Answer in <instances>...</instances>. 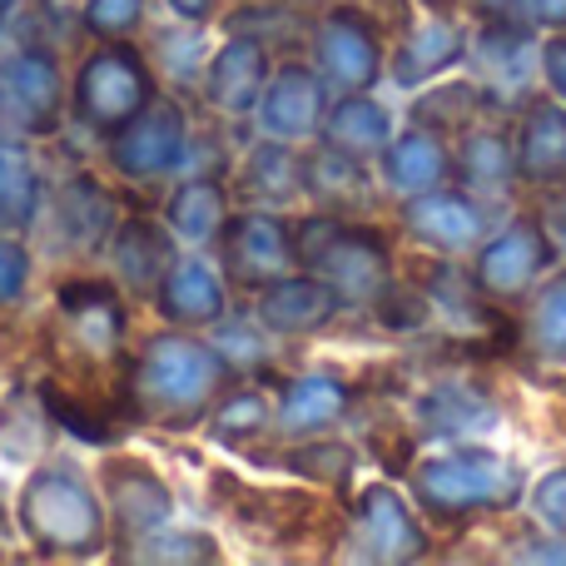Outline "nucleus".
<instances>
[{
    "label": "nucleus",
    "instance_id": "26",
    "mask_svg": "<svg viewBox=\"0 0 566 566\" xmlns=\"http://www.w3.org/2000/svg\"><path fill=\"white\" fill-rule=\"evenodd\" d=\"M497 422H502L497 398L488 388H478L472 378H432L408 408V428L418 442L478 438V432H492Z\"/></svg>",
    "mask_w": 566,
    "mask_h": 566
},
{
    "label": "nucleus",
    "instance_id": "16",
    "mask_svg": "<svg viewBox=\"0 0 566 566\" xmlns=\"http://www.w3.org/2000/svg\"><path fill=\"white\" fill-rule=\"evenodd\" d=\"M472 25L452 6H418V15L398 30V40L388 45V80L398 90H422L432 80L452 75L468 65Z\"/></svg>",
    "mask_w": 566,
    "mask_h": 566
},
{
    "label": "nucleus",
    "instance_id": "19",
    "mask_svg": "<svg viewBox=\"0 0 566 566\" xmlns=\"http://www.w3.org/2000/svg\"><path fill=\"white\" fill-rule=\"evenodd\" d=\"M363 388L338 368H308L293 373L274 388V438L298 442V438H323L338 432L343 422L358 412Z\"/></svg>",
    "mask_w": 566,
    "mask_h": 566
},
{
    "label": "nucleus",
    "instance_id": "52",
    "mask_svg": "<svg viewBox=\"0 0 566 566\" xmlns=\"http://www.w3.org/2000/svg\"><path fill=\"white\" fill-rule=\"evenodd\" d=\"M293 6H308V10H323V6H333V0H293Z\"/></svg>",
    "mask_w": 566,
    "mask_h": 566
},
{
    "label": "nucleus",
    "instance_id": "1",
    "mask_svg": "<svg viewBox=\"0 0 566 566\" xmlns=\"http://www.w3.org/2000/svg\"><path fill=\"white\" fill-rule=\"evenodd\" d=\"M239 373L229 368V358L214 348L209 333L169 328V323L139 338V348H129L119 363V392L135 412V428L145 422L169 432L205 428L214 398Z\"/></svg>",
    "mask_w": 566,
    "mask_h": 566
},
{
    "label": "nucleus",
    "instance_id": "27",
    "mask_svg": "<svg viewBox=\"0 0 566 566\" xmlns=\"http://www.w3.org/2000/svg\"><path fill=\"white\" fill-rule=\"evenodd\" d=\"M35 398L50 422H60L70 438L90 442V448H109L125 428H135V412H129L125 392H119V378L109 392H85V388H75V378H65V373H45Z\"/></svg>",
    "mask_w": 566,
    "mask_h": 566
},
{
    "label": "nucleus",
    "instance_id": "53",
    "mask_svg": "<svg viewBox=\"0 0 566 566\" xmlns=\"http://www.w3.org/2000/svg\"><path fill=\"white\" fill-rule=\"evenodd\" d=\"M418 6H448V0H418Z\"/></svg>",
    "mask_w": 566,
    "mask_h": 566
},
{
    "label": "nucleus",
    "instance_id": "34",
    "mask_svg": "<svg viewBox=\"0 0 566 566\" xmlns=\"http://www.w3.org/2000/svg\"><path fill=\"white\" fill-rule=\"evenodd\" d=\"M517 353L527 368L566 373V264L517 303Z\"/></svg>",
    "mask_w": 566,
    "mask_h": 566
},
{
    "label": "nucleus",
    "instance_id": "21",
    "mask_svg": "<svg viewBox=\"0 0 566 566\" xmlns=\"http://www.w3.org/2000/svg\"><path fill=\"white\" fill-rule=\"evenodd\" d=\"M274 50L259 45L249 35H224L214 50H209V65H205V85H199V105L219 119H254L259 95L269 85V70H274Z\"/></svg>",
    "mask_w": 566,
    "mask_h": 566
},
{
    "label": "nucleus",
    "instance_id": "33",
    "mask_svg": "<svg viewBox=\"0 0 566 566\" xmlns=\"http://www.w3.org/2000/svg\"><path fill=\"white\" fill-rule=\"evenodd\" d=\"M249 462H259V468H279V472H289V478L308 482L313 492H333V497H348L353 478H358V448L343 442L338 432L279 442V448H254Z\"/></svg>",
    "mask_w": 566,
    "mask_h": 566
},
{
    "label": "nucleus",
    "instance_id": "23",
    "mask_svg": "<svg viewBox=\"0 0 566 566\" xmlns=\"http://www.w3.org/2000/svg\"><path fill=\"white\" fill-rule=\"evenodd\" d=\"M343 308H348V303L338 298V289H333L328 279H318L313 269H293V274L274 279L269 289L254 293V303H249V313H254L279 343L318 338L323 328L338 323Z\"/></svg>",
    "mask_w": 566,
    "mask_h": 566
},
{
    "label": "nucleus",
    "instance_id": "38",
    "mask_svg": "<svg viewBox=\"0 0 566 566\" xmlns=\"http://www.w3.org/2000/svg\"><path fill=\"white\" fill-rule=\"evenodd\" d=\"M488 115H492V99L478 75H442L432 85L412 90V105H408V125H422L442 139H458L462 129H472Z\"/></svg>",
    "mask_w": 566,
    "mask_h": 566
},
{
    "label": "nucleus",
    "instance_id": "35",
    "mask_svg": "<svg viewBox=\"0 0 566 566\" xmlns=\"http://www.w3.org/2000/svg\"><path fill=\"white\" fill-rule=\"evenodd\" d=\"M205 432H209V442H219L224 452H239V458L264 448L274 438V392H269V382L234 378L214 398V408H209Z\"/></svg>",
    "mask_w": 566,
    "mask_h": 566
},
{
    "label": "nucleus",
    "instance_id": "51",
    "mask_svg": "<svg viewBox=\"0 0 566 566\" xmlns=\"http://www.w3.org/2000/svg\"><path fill=\"white\" fill-rule=\"evenodd\" d=\"M20 6H25V0H0V25H6L10 15H20Z\"/></svg>",
    "mask_w": 566,
    "mask_h": 566
},
{
    "label": "nucleus",
    "instance_id": "12",
    "mask_svg": "<svg viewBox=\"0 0 566 566\" xmlns=\"http://www.w3.org/2000/svg\"><path fill=\"white\" fill-rule=\"evenodd\" d=\"M557 264H562V244L552 239V229L542 224L537 209L507 214L468 259L478 289L488 293V298H497L502 308H517Z\"/></svg>",
    "mask_w": 566,
    "mask_h": 566
},
{
    "label": "nucleus",
    "instance_id": "4",
    "mask_svg": "<svg viewBox=\"0 0 566 566\" xmlns=\"http://www.w3.org/2000/svg\"><path fill=\"white\" fill-rule=\"evenodd\" d=\"M40 338H45L55 373H65V378L119 368L129 353L125 289L115 279H65L55 289V308H50Z\"/></svg>",
    "mask_w": 566,
    "mask_h": 566
},
{
    "label": "nucleus",
    "instance_id": "18",
    "mask_svg": "<svg viewBox=\"0 0 566 566\" xmlns=\"http://www.w3.org/2000/svg\"><path fill=\"white\" fill-rule=\"evenodd\" d=\"M542 30H492L478 25L468 45V65L492 99V115H517L542 90Z\"/></svg>",
    "mask_w": 566,
    "mask_h": 566
},
{
    "label": "nucleus",
    "instance_id": "14",
    "mask_svg": "<svg viewBox=\"0 0 566 566\" xmlns=\"http://www.w3.org/2000/svg\"><path fill=\"white\" fill-rule=\"evenodd\" d=\"M115 224H119L115 189H105L99 175H90V169H75V175L55 179V185L45 189V209H40L35 229H45V244L55 249L60 259L80 264V259L105 254Z\"/></svg>",
    "mask_w": 566,
    "mask_h": 566
},
{
    "label": "nucleus",
    "instance_id": "49",
    "mask_svg": "<svg viewBox=\"0 0 566 566\" xmlns=\"http://www.w3.org/2000/svg\"><path fill=\"white\" fill-rule=\"evenodd\" d=\"M175 20H189V25H209L219 10V0H159Z\"/></svg>",
    "mask_w": 566,
    "mask_h": 566
},
{
    "label": "nucleus",
    "instance_id": "6",
    "mask_svg": "<svg viewBox=\"0 0 566 566\" xmlns=\"http://www.w3.org/2000/svg\"><path fill=\"white\" fill-rule=\"evenodd\" d=\"M159 90L165 85L139 40H90V50L70 70V119L105 139L129 115H139Z\"/></svg>",
    "mask_w": 566,
    "mask_h": 566
},
{
    "label": "nucleus",
    "instance_id": "13",
    "mask_svg": "<svg viewBox=\"0 0 566 566\" xmlns=\"http://www.w3.org/2000/svg\"><path fill=\"white\" fill-rule=\"evenodd\" d=\"M214 264L234 293L254 298L274 279L298 269V244H293V214L264 205H234L219 229Z\"/></svg>",
    "mask_w": 566,
    "mask_h": 566
},
{
    "label": "nucleus",
    "instance_id": "42",
    "mask_svg": "<svg viewBox=\"0 0 566 566\" xmlns=\"http://www.w3.org/2000/svg\"><path fill=\"white\" fill-rule=\"evenodd\" d=\"M75 20L90 40H139L149 25V0H80Z\"/></svg>",
    "mask_w": 566,
    "mask_h": 566
},
{
    "label": "nucleus",
    "instance_id": "44",
    "mask_svg": "<svg viewBox=\"0 0 566 566\" xmlns=\"http://www.w3.org/2000/svg\"><path fill=\"white\" fill-rule=\"evenodd\" d=\"M35 279V254L20 234H0V313H15Z\"/></svg>",
    "mask_w": 566,
    "mask_h": 566
},
{
    "label": "nucleus",
    "instance_id": "25",
    "mask_svg": "<svg viewBox=\"0 0 566 566\" xmlns=\"http://www.w3.org/2000/svg\"><path fill=\"white\" fill-rule=\"evenodd\" d=\"M452 185H462L472 199L497 214L522 195L517 185V159H512V125L502 119H478L452 139Z\"/></svg>",
    "mask_w": 566,
    "mask_h": 566
},
{
    "label": "nucleus",
    "instance_id": "41",
    "mask_svg": "<svg viewBox=\"0 0 566 566\" xmlns=\"http://www.w3.org/2000/svg\"><path fill=\"white\" fill-rule=\"evenodd\" d=\"M209 338H214V348L224 353L229 368H234L239 378H269V373H274V343L279 338L254 318V313L229 308L224 318L209 328Z\"/></svg>",
    "mask_w": 566,
    "mask_h": 566
},
{
    "label": "nucleus",
    "instance_id": "46",
    "mask_svg": "<svg viewBox=\"0 0 566 566\" xmlns=\"http://www.w3.org/2000/svg\"><path fill=\"white\" fill-rule=\"evenodd\" d=\"M527 507L542 527L566 532V462L552 472H542L537 482H527Z\"/></svg>",
    "mask_w": 566,
    "mask_h": 566
},
{
    "label": "nucleus",
    "instance_id": "8",
    "mask_svg": "<svg viewBox=\"0 0 566 566\" xmlns=\"http://www.w3.org/2000/svg\"><path fill=\"white\" fill-rule=\"evenodd\" d=\"M412 264L418 269L408 279L422 289V298L432 308V328L442 338L478 353H517V318L478 289L468 259L428 254V259H412Z\"/></svg>",
    "mask_w": 566,
    "mask_h": 566
},
{
    "label": "nucleus",
    "instance_id": "31",
    "mask_svg": "<svg viewBox=\"0 0 566 566\" xmlns=\"http://www.w3.org/2000/svg\"><path fill=\"white\" fill-rule=\"evenodd\" d=\"M229 189H234V205H264V209L303 205V145L259 135L244 155H234Z\"/></svg>",
    "mask_w": 566,
    "mask_h": 566
},
{
    "label": "nucleus",
    "instance_id": "32",
    "mask_svg": "<svg viewBox=\"0 0 566 566\" xmlns=\"http://www.w3.org/2000/svg\"><path fill=\"white\" fill-rule=\"evenodd\" d=\"M229 209H234V189L224 175H205V169H185L175 175L159 219L169 224V234L179 239V249H214L219 229H224Z\"/></svg>",
    "mask_w": 566,
    "mask_h": 566
},
{
    "label": "nucleus",
    "instance_id": "40",
    "mask_svg": "<svg viewBox=\"0 0 566 566\" xmlns=\"http://www.w3.org/2000/svg\"><path fill=\"white\" fill-rule=\"evenodd\" d=\"M115 562H139V566H199V562H224V547H219L209 532L199 527H175V522H165V527L145 532V537L135 542H119Z\"/></svg>",
    "mask_w": 566,
    "mask_h": 566
},
{
    "label": "nucleus",
    "instance_id": "15",
    "mask_svg": "<svg viewBox=\"0 0 566 566\" xmlns=\"http://www.w3.org/2000/svg\"><path fill=\"white\" fill-rule=\"evenodd\" d=\"M398 229L402 239L422 249V254H442V259H472V249L497 229V214H492L482 199H472L462 185H438L428 195H412L398 205Z\"/></svg>",
    "mask_w": 566,
    "mask_h": 566
},
{
    "label": "nucleus",
    "instance_id": "24",
    "mask_svg": "<svg viewBox=\"0 0 566 566\" xmlns=\"http://www.w3.org/2000/svg\"><path fill=\"white\" fill-rule=\"evenodd\" d=\"M512 125V159H517V185L527 195L566 189V105L547 90L527 99Z\"/></svg>",
    "mask_w": 566,
    "mask_h": 566
},
{
    "label": "nucleus",
    "instance_id": "43",
    "mask_svg": "<svg viewBox=\"0 0 566 566\" xmlns=\"http://www.w3.org/2000/svg\"><path fill=\"white\" fill-rule=\"evenodd\" d=\"M373 318H378V328L398 333V338H418V333H432V308L428 298H422V289L412 279H392V289L382 293L378 303H373Z\"/></svg>",
    "mask_w": 566,
    "mask_h": 566
},
{
    "label": "nucleus",
    "instance_id": "5",
    "mask_svg": "<svg viewBox=\"0 0 566 566\" xmlns=\"http://www.w3.org/2000/svg\"><path fill=\"white\" fill-rule=\"evenodd\" d=\"M293 244H298V269L328 279L348 308H373L398 279V259H392L382 229L368 219L308 209L293 219Z\"/></svg>",
    "mask_w": 566,
    "mask_h": 566
},
{
    "label": "nucleus",
    "instance_id": "10",
    "mask_svg": "<svg viewBox=\"0 0 566 566\" xmlns=\"http://www.w3.org/2000/svg\"><path fill=\"white\" fill-rule=\"evenodd\" d=\"M70 119V75L55 45L20 40L0 55V129L20 139H50Z\"/></svg>",
    "mask_w": 566,
    "mask_h": 566
},
{
    "label": "nucleus",
    "instance_id": "9",
    "mask_svg": "<svg viewBox=\"0 0 566 566\" xmlns=\"http://www.w3.org/2000/svg\"><path fill=\"white\" fill-rule=\"evenodd\" d=\"M303 60L318 70L333 95L378 90L388 80V40L363 0H333V6L313 10Z\"/></svg>",
    "mask_w": 566,
    "mask_h": 566
},
{
    "label": "nucleus",
    "instance_id": "48",
    "mask_svg": "<svg viewBox=\"0 0 566 566\" xmlns=\"http://www.w3.org/2000/svg\"><path fill=\"white\" fill-rule=\"evenodd\" d=\"M537 65H542V90H547V95H557L566 105V25L562 30H542Z\"/></svg>",
    "mask_w": 566,
    "mask_h": 566
},
{
    "label": "nucleus",
    "instance_id": "7",
    "mask_svg": "<svg viewBox=\"0 0 566 566\" xmlns=\"http://www.w3.org/2000/svg\"><path fill=\"white\" fill-rule=\"evenodd\" d=\"M338 562H378V566H402V562H428L432 557V532L428 517L412 507L402 488L388 478L363 482L343 502L338 522V547L328 552Z\"/></svg>",
    "mask_w": 566,
    "mask_h": 566
},
{
    "label": "nucleus",
    "instance_id": "22",
    "mask_svg": "<svg viewBox=\"0 0 566 566\" xmlns=\"http://www.w3.org/2000/svg\"><path fill=\"white\" fill-rule=\"evenodd\" d=\"M229 298H234V289L224 283L214 259H205V249H179V259L165 269L149 308H155L159 323H169V328L209 333L229 308H234Z\"/></svg>",
    "mask_w": 566,
    "mask_h": 566
},
{
    "label": "nucleus",
    "instance_id": "20",
    "mask_svg": "<svg viewBox=\"0 0 566 566\" xmlns=\"http://www.w3.org/2000/svg\"><path fill=\"white\" fill-rule=\"evenodd\" d=\"M328 99H333V90L323 85V75L308 60L283 55V60H274V70H269V85H264V95H259L254 125H259V135L289 139V145H313L323 115H328Z\"/></svg>",
    "mask_w": 566,
    "mask_h": 566
},
{
    "label": "nucleus",
    "instance_id": "17",
    "mask_svg": "<svg viewBox=\"0 0 566 566\" xmlns=\"http://www.w3.org/2000/svg\"><path fill=\"white\" fill-rule=\"evenodd\" d=\"M99 497L109 512V547L135 542L145 532L175 522V488L165 482V472L155 462L135 458V452H109L95 472Z\"/></svg>",
    "mask_w": 566,
    "mask_h": 566
},
{
    "label": "nucleus",
    "instance_id": "39",
    "mask_svg": "<svg viewBox=\"0 0 566 566\" xmlns=\"http://www.w3.org/2000/svg\"><path fill=\"white\" fill-rule=\"evenodd\" d=\"M209 25H189V20H175V25H159L155 35L145 40V55L155 65L159 85L169 95H179L185 105H199V85H205V65H209Z\"/></svg>",
    "mask_w": 566,
    "mask_h": 566
},
{
    "label": "nucleus",
    "instance_id": "45",
    "mask_svg": "<svg viewBox=\"0 0 566 566\" xmlns=\"http://www.w3.org/2000/svg\"><path fill=\"white\" fill-rule=\"evenodd\" d=\"M472 25L492 30H542V0H462Z\"/></svg>",
    "mask_w": 566,
    "mask_h": 566
},
{
    "label": "nucleus",
    "instance_id": "3",
    "mask_svg": "<svg viewBox=\"0 0 566 566\" xmlns=\"http://www.w3.org/2000/svg\"><path fill=\"white\" fill-rule=\"evenodd\" d=\"M15 532L45 562H95L109 552V512L99 482L75 462H35L15 488Z\"/></svg>",
    "mask_w": 566,
    "mask_h": 566
},
{
    "label": "nucleus",
    "instance_id": "50",
    "mask_svg": "<svg viewBox=\"0 0 566 566\" xmlns=\"http://www.w3.org/2000/svg\"><path fill=\"white\" fill-rule=\"evenodd\" d=\"M566 25V0H542V30H562Z\"/></svg>",
    "mask_w": 566,
    "mask_h": 566
},
{
    "label": "nucleus",
    "instance_id": "2",
    "mask_svg": "<svg viewBox=\"0 0 566 566\" xmlns=\"http://www.w3.org/2000/svg\"><path fill=\"white\" fill-rule=\"evenodd\" d=\"M412 507L438 527H462L478 517H507L527 502V472L507 452L488 448L482 438L432 442L402 472Z\"/></svg>",
    "mask_w": 566,
    "mask_h": 566
},
{
    "label": "nucleus",
    "instance_id": "36",
    "mask_svg": "<svg viewBox=\"0 0 566 566\" xmlns=\"http://www.w3.org/2000/svg\"><path fill=\"white\" fill-rule=\"evenodd\" d=\"M402 119L392 115L388 105H382L373 90H348V95H333L328 99V115H323L318 125V145L338 149V155H353L363 159V165H373L378 159V149L392 139V129H398Z\"/></svg>",
    "mask_w": 566,
    "mask_h": 566
},
{
    "label": "nucleus",
    "instance_id": "30",
    "mask_svg": "<svg viewBox=\"0 0 566 566\" xmlns=\"http://www.w3.org/2000/svg\"><path fill=\"white\" fill-rule=\"evenodd\" d=\"M303 199L308 209H323V214H343V219H373L382 189L373 165L353 155H338L328 145H303Z\"/></svg>",
    "mask_w": 566,
    "mask_h": 566
},
{
    "label": "nucleus",
    "instance_id": "37",
    "mask_svg": "<svg viewBox=\"0 0 566 566\" xmlns=\"http://www.w3.org/2000/svg\"><path fill=\"white\" fill-rule=\"evenodd\" d=\"M45 169L35 159V139L0 135V234L30 239L45 209Z\"/></svg>",
    "mask_w": 566,
    "mask_h": 566
},
{
    "label": "nucleus",
    "instance_id": "29",
    "mask_svg": "<svg viewBox=\"0 0 566 566\" xmlns=\"http://www.w3.org/2000/svg\"><path fill=\"white\" fill-rule=\"evenodd\" d=\"M105 259H109V279L125 289V298L149 303L165 269L179 259V239L155 214H119L115 234L105 244Z\"/></svg>",
    "mask_w": 566,
    "mask_h": 566
},
{
    "label": "nucleus",
    "instance_id": "47",
    "mask_svg": "<svg viewBox=\"0 0 566 566\" xmlns=\"http://www.w3.org/2000/svg\"><path fill=\"white\" fill-rule=\"evenodd\" d=\"M507 562H542V566H557L566 562V532H552V527H522L517 537H512V547L502 552Z\"/></svg>",
    "mask_w": 566,
    "mask_h": 566
},
{
    "label": "nucleus",
    "instance_id": "11",
    "mask_svg": "<svg viewBox=\"0 0 566 566\" xmlns=\"http://www.w3.org/2000/svg\"><path fill=\"white\" fill-rule=\"evenodd\" d=\"M189 109L179 95L159 90L139 115H129L119 129H109L99 145H105V165L115 179L125 185H165V179L185 175L189 159Z\"/></svg>",
    "mask_w": 566,
    "mask_h": 566
},
{
    "label": "nucleus",
    "instance_id": "28",
    "mask_svg": "<svg viewBox=\"0 0 566 566\" xmlns=\"http://www.w3.org/2000/svg\"><path fill=\"white\" fill-rule=\"evenodd\" d=\"M373 175H378L382 199H392V205H402L412 195H428V189L452 179V139L402 119L388 145L378 149V159H373Z\"/></svg>",
    "mask_w": 566,
    "mask_h": 566
}]
</instances>
